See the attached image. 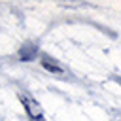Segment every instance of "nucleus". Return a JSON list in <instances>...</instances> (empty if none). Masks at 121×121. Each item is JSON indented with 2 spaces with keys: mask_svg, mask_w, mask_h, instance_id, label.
Wrapping results in <instances>:
<instances>
[{
  "mask_svg": "<svg viewBox=\"0 0 121 121\" xmlns=\"http://www.w3.org/2000/svg\"><path fill=\"white\" fill-rule=\"evenodd\" d=\"M36 53H38V47H36L34 43H26V45H23V47H21L19 57H21V60H30Z\"/></svg>",
  "mask_w": 121,
  "mask_h": 121,
  "instance_id": "f257e3e1",
  "label": "nucleus"
},
{
  "mask_svg": "<svg viewBox=\"0 0 121 121\" xmlns=\"http://www.w3.org/2000/svg\"><path fill=\"white\" fill-rule=\"evenodd\" d=\"M42 66H43L45 70H49V72H55V74L62 72V70H60V66H55V64H51V62H47V60H43V62H42Z\"/></svg>",
  "mask_w": 121,
  "mask_h": 121,
  "instance_id": "f03ea898",
  "label": "nucleus"
}]
</instances>
